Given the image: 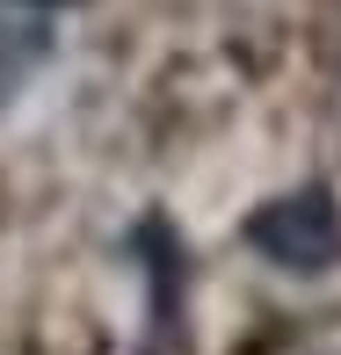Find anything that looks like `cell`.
Listing matches in <instances>:
<instances>
[{"instance_id": "obj_1", "label": "cell", "mask_w": 341, "mask_h": 355, "mask_svg": "<svg viewBox=\"0 0 341 355\" xmlns=\"http://www.w3.org/2000/svg\"><path fill=\"white\" fill-rule=\"evenodd\" d=\"M240 239H247L269 268H283V276H334L341 268V196L327 182L283 189L262 211H247Z\"/></svg>"}, {"instance_id": "obj_2", "label": "cell", "mask_w": 341, "mask_h": 355, "mask_svg": "<svg viewBox=\"0 0 341 355\" xmlns=\"http://www.w3.org/2000/svg\"><path fill=\"white\" fill-rule=\"evenodd\" d=\"M131 247L145 254V283H153V297H145V355L167 348V334H182V239H174L167 218H145L131 232Z\"/></svg>"}, {"instance_id": "obj_3", "label": "cell", "mask_w": 341, "mask_h": 355, "mask_svg": "<svg viewBox=\"0 0 341 355\" xmlns=\"http://www.w3.org/2000/svg\"><path fill=\"white\" fill-rule=\"evenodd\" d=\"M44 51H51V29H44V22H0V94L37 66Z\"/></svg>"}, {"instance_id": "obj_4", "label": "cell", "mask_w": 341, "mask_h": 355, "mask_svg": "<svg viewBox=\"0 0 341 355\" xmlns=\"http://www.w3.org/2000/svg\"><path fill=\"white\" fill-rule=\"evenodd\" d=\"M37 8H51V0H37Z\"/></svg>"}]
</instances>
